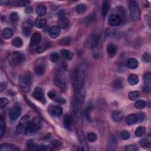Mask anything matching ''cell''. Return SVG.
<instances>
[{
	"label": "cell",
	"mask_w": 151,
	"mask_h": 151,
	"mask_svg": "<svg viewBox=\"0 0 151 151\" xmlns=\"http://www.w3.org/2000/svg\"><path fill=\"white\" fill-rule=\"evenodd\" d=\"M84 99V91L83 89H76L73 103V112L77 117H79L81 115Z\"/></svg>",
	"instance_id": "6da1fadb"
},
{
	"label": "cell",
	"mask_w": 151,
	"mask_h": 151,
	"mask_svg": "<svg viewBox=\"0 0 151 151\" xmlns=\"http://www.w3.org/2000/svg\"><path fill=\"white\" fill-rule=\"evenodd\" d=\"M86 72V65H81L76 70V71H75L73 76V84L75 90L80 89L83 87Z\"/></svg>",
	"instance_id": "7a4b0ae2"
},
{
	"label": "cell",
	"mask_w": 151,
	"mask_h": 151,
	"mask_svg": "<svg viewBox=\"0 0 151 151\" xmlns=\"http://www.w3.org/2000/svg\"><path fill=\"white\" fill-rule=\"evenodd\" d=\"M92 47L94 58H99L101 53V35L99 31H96L92 37Z\"/></svg>",
	"instance_id": "3957f363"
},
{
	"label": "cell",
	"mask_w": 151,
	"mask_h": 151,
	"mask_svg": "<svg viewBox=\"0 0 151 151\" xmlns=\"http://www.w3.org/2000/svg\"><path fill=\"white\" fill-rule=\"evenodd\" d=\"M42 122L38 117H35L29 122V123L25 131V133L28 136H31L36 134L40 129Z\"/></svg>",
	"instance_id": "277c9868"
},
{
	"label": "cell",
	"mask_w": 151,
	"mask_h": 151,
	"mask_svg": "<svg viewBox=\"0 0 151 151\" xmlns=\"http://www.w3.org/2000/svg\"><path fill=\"white\" fill-rule=\"evenodd\" d=\"M18 83L22 90L24 92L29 91L31 86V73L28 71H26L21 74L19 77Z\"/></svg>",
	"instance_id": "5b68a950"
},
{
	"label": "cell",
	"mask_w": 151,
	"mask_h": 151,
	"mask_svg": "<svg viewBox=\"0 0 151 151\" xmlns=\"http://www.w3.org/2000/svg\"><path fill=\"white\" fill-rule=\"evenodd\" d=\"M129 12L132 19L134 21H137L140 17V10L138 3L136 1H131L129 4Z\"/></svg>",
	"instance_id": "8992f818"
},
{
	"label": "cell",
	"mask_w": 151,
	"mask_h": 151,
	"mask_svg": "<svg viewBox=\"0 0 151 151\" xmlns=\"http://www.w3.org/2000/svg\"><path fill=\"white\" fill-rule=\"evenodd\" d=\"M54 83L55 85L57 86L59 88L63 90H66L67 89V81L66 79L61 72L58 73L55 76L54 78Z\"/></svg>",
	"instance_id": "52a82bcc"
},
{
	"label": "cell",
	"mask_w": 151,
	"mask_h": 151,
	"mask_svg": "<svg viewBox=\"0 0 151 151\" xmlns=\"http://www.w3.org/2000/svg\"><path fill=\"white\" fill-rule=\"evenodd\" d=\"M22 60V55L21 53L17 51H14L11 54L9 57V63L10 65L15 66L21 62Z\"/></svg>",
	"instance_id": "ba28073f"
},
{
	"label": "cell",
	"mask_w": 151,
	"mask_h": 151,
	"mask_svg": "<svg viewBox=\"0 0 151 151\" xmlns=\"http://www.w3.org/2000/svg\"><path fill=\"white\" fill-rule=\"evenodd\" d=\"M29 116L27 115L24 116L20 120V123H18L17 127V129L16 132L17 133L20 134L24 131L25 132L27 127L29 123Z\"/></svg>",
	"instance_id": "9c48e42d"
},
{
	"label": "cell",
	"mask_w": 151,
	"mask_h": 151,
	"mask_svg": "<svg viewBox=\"0 0 151 151\" xmlns=\"http://www.w3.org/2000/svg\"><path fill=\"white\" fill-rule=\"evenodd\" d=\"M122 22V18L119 14H113L110 15L109 18V23L112 26H117L121 24Z\"/></svg>",
	"instance_id": "30bf717a"
},
{
	"label": "cell",
	"mask_w": 151,
	"mask_h": 151,
	"mask_svg": "<svg viewBox=\"0 0 151 151\" xmlns=\"http://www.w3.org/2000/svg\"><path fill=\"white\" fill-rule=\"evenodd\" d=\"M21 113V109L19 106H14L9 112V117L11 121H15L19 117Z\"/></svg>",
	"instance_id": "8fae6325"
},
{
	"label": "cell",
	"mask_w": 151,
	"mask_h": 151,
	"mask_svg": "<svg viewBox=\"0 0 151 151\" xmlns=\"http://www.w3.org/2000/svg\"><path fill=\"white\" fill-rule=\"evenodd\" d=\"M33 96L37 100L40 101L43 103H45V99L44 97V94L43 90L40 88V87H37L34 90L33 92Z\"/></svg>",
	"instance_id": "7c38bea8"
},
{
	"label": "cell",
	"mask_w": 151,
	"mask_h": 151,
	"mask_svg": "<svg viewBox=\"0 0 151 151\" xmlns=\"http://www.w3.org/2000/svg\"><path fill=\"white\" fill-rule=\"evenodd\" d=\"M33 22L30 20L26 21L22 26V33L25 36H28L31 34V30H32Z\"/></svg>",
	"instance_id": "4fadbf2b"
},
{
	"label": "cell",
	"mask_w": 151,
	"mask_h": 151,
	"mask_svg": "<svg viewBox=\"0 0 151 151\" xmlns=\"http://www.w3.org/2000/svg\"><path fill=\"white\" fill-rule=\"evenodd\" d=\"M50 113L55 116H60L63 113V108L59 105H54L49 107Z\"/></svg>",
	"instance_id": "5bb4252c"
},
{
	"label": "cell",
	"mask_w": 151,
	"mask_h": 151,
	"mask_svg": "<svg viewBox=\"0 0 151 151\" xmlns=\"http://www.w3.org/2000/svg\"><path fill=\"white\" fill-rule=\"evenodd\" d=\"M121 36V33L120 31L116 30H107L106 33V37L112 39H118Z\"/></svg>",
	"instance_id": "9a60e30c"
},
{
	"label": "cell",
	"mask_w": 151,
	"mask_h": 151,
	"mask_svg": "<svg viewBox=\"0 0 151 151\" xmlns=\"http://www.w3.org/2000/svg\"><path fill=\"white\" fill-rule=\"evenodd\" d=\"M42 41V36L38 33H34L31 38L30 44L32 46H36L40 43Z\"/></svg>",
	"instance_id": "2e32d148"
},
{
	"label": "cell",
	"mask_w": 151,
	"mask_h": 151,
	"mask_svg": "<svg viewBox=\"0 0 151 151\" xmlns=\"http://www.w3.org/2000/svg\"><path fill=\"white\" fill-rule=\"evenodd\" d=\"M60 34V28L58 26H53L49 30V35L52 38H56Z\"/></svg>",
	"instance_id": "e0dca14e"
},
{
	"label": "cell",
	"mask_w": 151,
	"mask_h": 151,
	"mask_svg": "<svg viewBox=\"0 0 151 151\" xmlns=\"http://www.w3.org/2000/svg\"><path fill=\"white\" fill-rule=\"evenodd\" d=\"M77 137H78V139L79 142H80L82 147L84 148V149L88 150L89 149H88V148H87V144L86 143L84 136L83 132L81 131H77Z\"/></svg>",
	"instance_id": "ac0fdd59"
},
{
	"label": "cell",
	"mask_w": 151,
	"mask_h": 151,
	"mask_svg": "<svg viewBox=\"0 0 151 151\" xmlns=\"http://www.w3.org/2000/svg\"><path fill=\"white\" fill-rule=\"evenodd\" d=\"M117 52V47L114 44H109L107 47V53L110 57H113Z\"/></svg>",
	"instance_id": "d6986e66"
},
{
	"label": "cell",
	"mask_w": 151,
	"mask_h": 151,
	"mask_svg": "<svg viewBox=\"0 0 151 151\" xmlns=\"http://www.w3.org/2000/svg\"><path fill=\"white\" fill-rule=\"evenodd\" d=\"M138 122V116L136 114H131L125 119V122L128 125H134Z\"/></svg>",
	"instance_id": "ffe728a7"
},
{
	"label": "cell",
	"mask_w": 151,
	"mask_h": 151,
	"mask_svg": "<svg viewBox=\"0 0 151 151\" xmlns=\"http://www.w3.org/2000/svg\"><path fill=\"white\" fill-rule=\"evenodd\" d=\"M58 24L60 28L62 29H66L69 25V20L65 17H61L59 18Z\"/></svg>",
	"instance_id": "44dd1931"
},
{
	"label": "cell",
	"mask_w": 151,
	"mask_h": 151,
	"mask_svg": "<svg viewBox=\"0 0 151 151\" xmlns=\"http://www.w3.org/2000/svg\"><path fill=\"white\" fill-rule=\"evenodd\" d=\"M45 70V66L43 64V63H40L36 65L34 67V72L38 76L43 75Z\"/></svg>",
	"instance_id": "7402d4cb"
},
{
	"label": "cell",
	"mask_w": 151,
	"mask_h": 151,
	"mask_svg": "<svg viewBox=\"0 0 151 151\" xmlns=\"http://www.w3.org/2000/svg\"><path fill=\"white\" fill-rule=\"evenodd\" d=\"M30 2L26 0H19V1H9V5L13 7H24L28 5Z\"/></svg>",
	"instance_id": "603a6c76"
},
{
	"label": "cell",
	"mask_w": 151,
	"mask_h": 151,
	"mask_svg": "<svg viewBox=\"0 0 151 151\" xmlns=\"http://www.w3.org/2000/svg\"><path fill=\"white\" fill-rule=\"evenodd\" d=\"M73 124V119L71 116L67 115L64 119V125L66 129H70Z\"/></svg>",
	"instance_id": "cb8c5ba5"
},
{
	"label": "cell",
	"mask_w": 151,
	"mask_h": 151,
	"mask_svg": "<svg viewBox=\"0 0 151 151\" xmlns=\"http://www.w3.org/2000/svg\"><path fill=\"white\" fill-rule=\"evenodd\" d=\"M13 35V30L10 28H4L1 33V37L4 40H8L10 39L12 37Z\"/></svg>",
	"instance_id": "d4e9b609"
},
{
	"label": "cell",
	"mask_w": 151,
	"mask_h": 151,
	"mask_svg": "<svg viewBox=\"0 0 151 151\" xmlns=\"http://www.w3.org/2000/svg\"><path fill=\"white\" fill-rule=\"evenodd\" d=\"M46 24H47V20L45 18L39 17L36 19L34 24L36 27L38 28H43L45 26Z\"/></svg>",
	"instance_id": "484cf974"
},
{
	"label": "cell",
	"mask_w": 151,
	"mask_h": 151,
	"mask_svg": "<svg viewBox=\"0 0 151 151\" xmlns=\"http://www.w3.org/2000/svg\"><path fill=\"white\" fill-rule=\"evenodd\" d=\"M19 149L16 146L12 145L11 144H3L0 146V150L1 151H14V150H18Z\"/></svg>",
	"instance_id": "4316f807"
},
{
	"label": "cell",
	"mask_w": 151,
	"mask_h": 151,
	"mask_svg": "<svg viewBox=\"0 0 151 151\" xmlns=\"http://www.w3.org/2000/svg\"><path fill=\"white\" fill-rule=\"evenodd\" d=\"M123 114L119 110H115L112 113V119L115 122H120L123 119Z\"/></svg>",
	"instance_id": "83f0119b"
},
{
	"label": "cell",
	"mask_w": 151,
	"mask_h": 151,
	"mask_svg": "<svg viewBox=\"0 0 151 151\" xmlns=\"http://www.w3.org/2000/svg\"><path fill=\"white\" fill-rule=\"evenodd\" d=\"M110 9V3L108 1H105L103 3L102 7V14L103 17H106Z\"/></svg>",
	"instance_id": "f1b7e54d"
},
{
	"label": "cell",
	"mask_w": 151,
	"mask_h": 151,
	"mask_svg": "<svg viewBox=\"0 0 151 151\" xmlns=\"http://www.w3.org/2000/svg\"><path fill=\"white\" fill-rule=\"evenodd\" d=\"M60 53L62 56L66 60H70L73 57V53L68 50L63 49L60 51Z\"/></svg>",
	"instance_id": "f546056e"
},
{
	"label": "cell",
	"mask_w": 151,
	"mask_h": 151,
	"mask_svg": "<svg viewBox=\"0 0 151 151\" xmlns=\"http://www.w3.org/2000/svg\"><path fill=\"white\" fill-rule=\"evenodd\" d=\"M127 66L131 69H136L138 66V61L135 58L129 59L127 61Z\"/></svg>",
	"instance_id": "4dcf8cb0"
},
{
	"label": "cell",
	"mask_w": 151,
	"mask_h": 151,
	"mask_svg": "<svg viewBox=\"0 0 151 151\" xmlns=\"http://www.w3.org/2000/svg\"><path fill=\"white\" fill-rule=\"evenodd\" d=\"M47 8L44 5H39L36 8V13L40 17H43L46 13Z\"/></svg>",
	"instance_id": "1f68e13d"
},
{
	"label": "cell",
	"mask_w": 151,
	"mask_h": 151,
	"mask_svg": "<svg viewBox=\"0 0 151 151\" xmlns=\"http://www.w3.org/2000/svg\"><path fill=\"white\" fill-rule=\"evenodd\" d=\"M128 82L131 85L134 86V85L138 83L139 78L136 75H131L129 76V77L128 78Z\"/></svg>",
	"instance_id": "d6a6232c"
},
{
	"label": "cell",
	"mask_w": 151,
	"mask_h": 151,
	"mask_svg": "<svg viewBox=\"0 0 151 151\" xmlns=\"http://www.w3.org/2000/svg\"><path fill=\"white\" fill-rule=\"evenodd\" d=\"M12 45L17 48H20L22 45V40L20 37H15L12 40Z\"/></svg>",
	"instance_id": "836d02e7"
},
{
	"label": "cell",
	"mask_w": 151,
	"mask_h": 151,
	"mask_svg": "<svg viewBox=\"0 0 151 151\" xmlns=\"http://www.w3.org/2000/svg\"><path fill=\"white\" fill-rule=\"evenodd\" d=\"M146 132V129L144 126H139L138 128L136 129V131H135V135L137 137H141L143 135L145 134Z\"/></svg>",
	"instance_id": "e575fe53"
},
{
	"label": "cell",
	"mask_w": 151,
	"mask_h": 151,
	"mask_svg": "<svg viewBox=\"0 0 151 151\" xmlns=\"http://www.w3.org/2000/svg\"><path fill=\"white\" fill-rule=\"evenodd\" d=\"M86 10L87 6L84 4H78L76 8V11L78 14H83L86 11Z\"/></svg>",
	"instance_id": "d590c367"
},
{
	"label": "cell",
	"mask_w": 151,
	"mask_h": 151,
	"mask_svg": "<svg viewBox=\"0 0 151 151\" xmlns=\"http://www.w3.org/2000/svg\"><path fill=\"white\" fill-rule=\"evenodd\" d=\"M5 122L4 121L3 117L1 116L0 117V137L2 138L5 133Z\"/></svg>",
	"instance_id": "8d00e7d4"
},
{
	"label": "cell",
	"mask_w": 151,
	"mask_h": 151,
	"mask_svg": "<svg viewBox=\"0 0 151 151\" xmlns=\"http://www.w3.org/2000/svg\"><path fill=\"white\" fill-rule=\"evenodd\" d=\"M71 38L70 37H66L63 38V39H61V40L59 42V44L61 45H63V46H66V45H69L71 44Z\"/></svg>",
	"instance_id": "74e56055"
},
{
	"label": "cell",
	"mask_w": 151,
	"mask_h": 151,
	"mask_svg": "<svg viewBox=\"0 0 151 151\" xmlns=\"http://www.w3.org/2000/svg\"><path fill=\"white\" fill-rule=\"evenodd\" d=\"M139 91H133L129 93L128 98L131 100H135L139 98Z\"/></svg>",
	"instance_id": "f35d334b"
},
{
	"label": "cell",
	"mask_w": 151,
	"mask_h": 151,
	"mask_svg": "<svg viewBox=\"0 0 151 151\" xmlns=\"http://www.w3.org/2000/svg\"><path fill=\"white\" fill-rule=\"evenodd\" d=\"M49 47V45H48V43H43V44L40 45L38 46V47L36 49V51L38 53H43L44 51H45L47 48H48Z\"/></svg>",
	"instance_id": "ab89813d"
},
{
	"label": "cell",
	"mask_w": 151,
	"mask_h": 151,
	"mask_svg": "<svg viewBox=\"0 0 151 151\" xmlns=\"http://www.w3.org/2000/svg\"><path fill=\"white\" fill-rule=\"evenodd\" d=\"M140 145L144 148H149L150 146V140L148 138H144L140 141Z\"/></svg>",
	"instance_id": "60d3db41"
},
{
	"label": "cell",
	"mask_w": 151,
	"mask_h": 151,
	"mask_svg": "<svg viewBox=\"0 0 151 151\" xmlns=\"http://www.w3.org/2000/svg\"><path fill=\"white\" fill-rule=\"evenodd\" d=\"M135 106L138 109H143L146 106V102L144 100H139L135 103Z\"/></svg>",
	"instance_id": "b9f144b4"
},
{
	"label": "cell",
	"mask_w": 151,
	"mask_h": 151,
	"mask_svg": "<svg viewBox=\"0 0 151 151\" xmlns=\"http://www.w3.org/2000/svg\"><path fill=\"white\" fill-rule=\"evenodd\" d=\"M112 86L115 89H121L123 87V83L121 79H116L113 82Z\"/></svg>",
	"instance_id": "7bdbcfd3"
},
{
	"label": "cell",
	"mask_w": 151,
	"mask_h": 151,
	"mask_svg": "<svg viewBox=\"0 0 151 151\" xmlns=\"http://www.w3.org/2000/svg\"><path fill=\"white\" fill-rule=\"evenodd\" d=\"M59 59H60L59 55L56 52H53L50 54V59L53 63H55V62L58 61Z\"/></svg>",
	"instance_id": "ee69618b"
},
{
	"label": "cell",
	"mask_w": 151,
	"mask_h": 151,
	"mask_svg": "<svg viewBox=\"0 0 151 151\" xmlns=\"http://www.w3.org/2000/svg\"><path fill=\"white\" fill-rule=\"evenodd\" d=\"M87 140H88L90 142H93L94 141H96L97 139V135L96 133L90 132L87 134Z\"/></svg>",
	"instance_id": "f6af8a7d"
},
{
	"label": "cell",
	"mask_w": 151,
	"mask_h": 151,
	"mask_svg": "<svg viewBox=\"0 0 151 151\" xmlns=\"http://www.w3.org/2000/svg\"><path fill=\"white\" fill-rule=\"evenodd\" d=\"M27 147L28 150H37V145L35 144L33 142H30V140H29L27 144Z\"/></svg>",
	"instance_id": "bcb514c9"
},
{
	"label": "cell",
	"mask_w": 151,
	"mask_h": 151,
	"mask_svg": "<svg viewBox=\"0 0 151 151\" xmlns=\"http://www.w3.org/2000/svg\"><path fill=\"white\" fill-rule=\"evenodd\" d=\"M9 101L8 100V99L5 98H1L0 99V108L1 109L6 107V106L8 105Z\"/></svg>",
	"instance_id": "7dc6e473"
},
{
	"label": "cell",
	"mask_w": 151,
	"mask_h": 151,
	"mask_svg": "<svg viewBox=\"0 0 151 151\" xmlns=\"http://www.w3.org/2000/svg\"><path fill=\"white\" fill-rule=\"evenodd\" d=\"M121 136L124 140H128V139H129L130 138L131 135H130V133H129V132L128 131H123L121 133Z\"/></svg>",
	"instance_id": "c3c4849f"
},
{
	"label": "cell",
	"mask_w": 151,
	"mask_h": 151,
	"mask_svg": "<svg viewBox=\"0 0 151 151\" xmlns=\"http://www.w3.org/2000/svg\"><path fill=\"white\" fill-rule=\"evenodd\" d=\"M61 145V143L59 140H54L52 142L51 145L50 146V149L56 148Z\"/></svg>",
	"instance_id": "681fc988"
},
{
	"label": "cell",
	"mask_w": 151,
	"mask_h": 151,
	"mask_svg": "<svg viewBox=\"0 0 151 151\" xmlns=\"http://www.w3.org/2000/svg\"><path fill=\"white\" fill-rule=\"evenodd\" d=\"M125 149L127 151H136L138 150V147L136 145H129L126 147Z\"/></svg>",
	"instance_id": "f907efd6"
},
{
	"label": "cell",
	"mask_w": 151,
	"mask_h": 151,
	"mask_svg": "<svg viewBox=\"0 0 151 151\" xmlns=\"http://www.w3.org/2000/svg\"><path fill=\"white\" fill-rule=\"evenodd\" d=\"M144 82L146 83H150L151 82V73L150 72L146 73L144 77Z\"/></svg>",
	"instance_id": "816d5d0a"
},
{
	"label": "cell",
	"mask_w": 151,
	"mask_h": 151,
	"mask_svg": "<svg viewBox=\"0 0 151 151\" xmlns=\"http://www.w3.org/2000/svg\"><path fill=\"white\" fill-rule=\"evenodd\" d=\"M142 59L145 63H149L150 61V54L149 53H145L143 55Z\"/></svg>",
	"instance_id": "f5cc1de1"
},
{
	"label": "cell",
	"mask_w": 151,
	"mask_h": 151,
	"mask_svg": "<svg viewBox=\"0 0 151 151\" xmlns=\"http://www.w3.org/2000/svg\"><path fill=\"white\" fill-rule=\"evenodd\" d=\"M92 107L91 106H89V107H87L86 108V118L87 120H89L90 121V112L92 111Z\"/></svg>",
	"instance_id": "db71d44e"
},
{
	"label": "cell",
	"mask_w": 151,
	"mask_h": 151,
	"mask_svg": "<svg viewBox=\"0 0 151 151\" xmlns=\"http://www.w3.org/2000/svg\"><path fill=\"white\" fill-rule=\"evenodd\" d=\"M18 15L16 13H13L10 15V19L13 22H16L18 20Z\"/></svg>",
	"instance_id": "11a10c76"
},
{
	"label": "cell",
	"mask_w": 151,
	"mask_h": 151,
	"mask_svg": "<svg viewBox=\"0 0 151 151\" xmlns=\"http://www.w3.org/2000/svg\"><path fill=\"white\" fill-rule=\"evenodd\" d=\"M138 116V122H141L144 120L145 117V115L144 113H139L138 115H137Z\"/></svg>",
	"instance_id": "9f6ffc18"
},
{
	"label": "cell",
	"mask_w": 151,
	"mask_h": 151,
	"mask_svg": "<svg viewBox=\"0 0 151 151\" xmlns=\"http://www.w3.org/2000/svg\"><path fill=\"white\" fill-rule=\"evenodd\" d=\"M7 86V83L5 82H1L0 83V90H1V92H3V90H5Z\"/></svg>",
	"instance_id": "6f0895ef"
},
{
	"label": "cell",
	"mask_w": 151,
	"mask_h": 151,
	"mask_svg": "<svg viewBox=\"0 0 151 151\" xmlns=\"http://www.w3.org/2000/svg\"><path fill=\"white\" fill-rule=\"evenodd\" d=\"M48 96L50 99H53L55 96V93L53 90H51L48 93Z\"/></svg>",
	"instance_id": "680465c9"
},
{
	"label": "cell",
	"mask_w": 151,
	"mask_h": 151,
	"mask_svg": "<svg viewBox=\"0 0 151 151\" xmlns=\"http://www.w3.org/2000/svg\"><path fill=\"white\" fill-rule=\"evenodd\" d=\"M150 90V87L148 86H146L145 87H144V88H143V91H144V93H148Z\"/></svg>",
	"instance_id": "91938a15"
},
{
	"label": "cell",
	"mask_w": 151,
	"mask_h": 151,
	"mask_svg": "<svg viewBox=\"0 0 151 151\" xmlns=\"http://www.w3.org/2000/svg\"><path fill=\"white\" fill-rule=\"evenodd\" d=\"M57 102H59V103H61V104H63V103H65V99L63 98H58L57 100Z\"/></svg>",
	"instance_id": "94428289"
},
{
	"label": "cell",
	"mask_w": 151,
	"mask_h": 151,
	"mask_svg": "<svg viewBox=\"0 0 151 151\" xmlns=\"http://www.w3.org/2000/svg\"><path fill=\"white\" fill-rule=\"evenodd\" d=\"M0 4H1V5H9V1H3V0H1V1H0Z\"/></svg>",
	"instance_id": "6125c7cd"
}]
</instances>
